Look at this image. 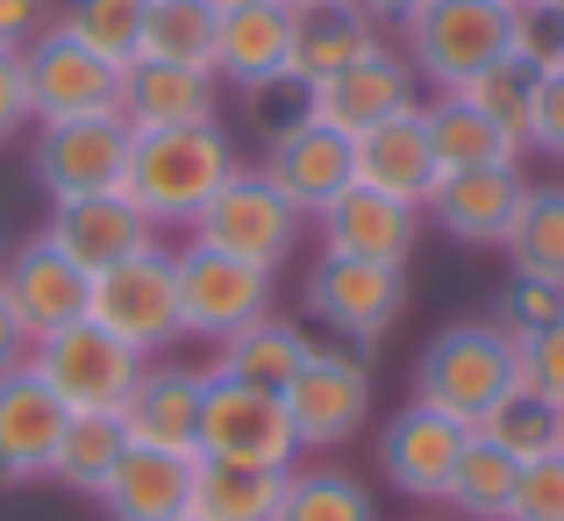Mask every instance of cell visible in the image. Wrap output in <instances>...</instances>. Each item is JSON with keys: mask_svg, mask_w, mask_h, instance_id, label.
<instances>
[{"mask_svg": "<svg viewBox=\"0 0 564 521\" xmlns=\"http://www.w3.org/2000/svg\"><path fill=\"white\" fill-rule=\"evenodd\" d=\"M514 386H522V350L500 322H451L414 357V400L465 428H479Z\"/></svg>", "mask_w": 564, "mask_h": 521, "instance_id": "cell-1", "label": "cell"}, {"mask_svg": "<svg viewBox=\"0 0 564 521\" xmlns=\"http://www.w3.org/2000/svg\"><path fill=\"white\" fill-rule=\"evenodd\" d=\"M243 158H236L229 129L221 122H193V129H151V137L129 143V178L122 193L143 207V215L158 221V229H172V221L200 215L207 200H215V186L229 178Z\"/></svg>", "mask_w": 564, "mask_h": 521, "instance_id": "cell-2", "label": "cell"}, {"mask_svg": "<svg viewBox=\"0 0 564 521\" xmlns=\"http://www.w3.org/2000/svg\"><path fill=\"white\" fill-rule=\"evenodd\" d=\"M508 0H422V8L400 22V57L414 65V79L457 94L471 86L486 65L508 57Z\"/></svg>", "mask_w": 564, "mask_h": 521, "instance_id": "cell-3", "label": "cell"}, {"mask_svg": "<svg viewBox=\"0 0 564 521\" xmlns=\"http://www.w3.org/2000/svg\"><path fill=\"white\" fill-rule=\"evenodd\" d=\"M301 236H307V215L272 186L264 165H236L215 186V200L186 221V243H207V250H221V258L264 264V272H279V264L301 250Z\"/></svg>", "mask_w": 564, "mask_h": 521, "instance_id": "cell-4", "label": "cell"}, {"mask_svg": "<svg viewBox=\"0 0 564 521\" xmlns=\"http://www.w3.org/2000/svg\"><path fill=\"white\" fill-rule=\"evenodd\" d=\"M279 400H286V414H293L301 451H344V443H358L365 428H372V408H379L372 357L350 350V344H315Z\"/></svg>", "mask_w": 564, "mask_h": 521, "instance_id": "cell-5", "label": "cell"}, {"mask_svg": "<svg viewBox=\"0 0 564 521\" xmlns=\"http://www.w3.org/2000/svg\"><path fill=\"white\" fill-rule=\"evenodd\" d=\"M172 286H180V329L193 344H229L236 329L272 315V301H279V272L221 258V250H207V243L172 250Z\"/></svg>", "mask_w": 564, "mask_h": 521, "instance_id": "cell-6", "label": "cell"}, {"mask_svg": "<svg viewBox=\"0 0 564 521\" xmlns=\"http://www.w3.org/2000/svg\"><path fill=\"white\" fill-rule=\"evenodd\" d=\"M301 307L307 322L344 336L350 350H372L393 336L400 307H408V264H365V258H329L322 250L301 279Z\"/></svg>", "mask_w": 564, "mask_h": 521, "instance_id": "cell-7", "label": "cell"}, {"mask_svg": "<svg viewBox=\"0 0 564 521\" xmlns=\"http://www.w3.org/2000/svg\"><path fill=\"white\" fill-rule=\"evenodd\" d=\"M143 365L151 357H137L122 336L100 329V322H72V329L43 336L29 350V371L65 400V414H122L137 379H143Z\"/></svg>", "mask_w": 564, "mask_h": 521, "instance_id": "cell-8", "label": "cell"}, {"mask_svg": "<svg viewBox=\"0 0 564 521\" xmlns=\"http://www.w3.org/2000/svg\"><path fill=\"white\" fill-rule=\"evenodd\" d=\"M193 451L207 465H258V471H293L301 465V436H293V414L279 393H258V386H236L207 371V400H200V436Z\"/></svg>", "mask_w": 564, "mask_h": 521, "instance_id": "cell-9", "label": "cell"}, {"mask_svg": "<svg viewBox=\"0 0 564 521\" xmlns=\"http://www.w3.org/2000/svg\"><path fill=\"white\" fill-rule=\"evenodd\" d=\"M86 322L122 336L137 357H165L186 336L180 329V286H172V250L151 243V250H137V258L94 272V307H86Z\"/></svg>", "mask_w": 564, "mask_h": 521, "instance_id": "cell-10", "label": "cell"}, {"mask_svg": "<svg viewBox=\"0 0 564 521\" xmlns=\"http://www.w3.org/2000/svg\"><path fill=\"white\" fill-rule=\"evenodd\" d=\"M36 122H79V115H122V65L86 51L65 22H51L36 43H22Z\"/></svg>", "mask_w": 564, "mask_h": 521, "instance_id": "cell-11", "label": "cell"}, {"mask_svg": "<svg viewBox=\"0 0 564 521\" xmlns=\"http://www.w3.org/2000/svg\"><path fill=\"white\" fill-rule=\"evenodd\" d=\"M137 129L122 115H79V122H36V178L51 200L79 193H122Z\"/></svg>", "mask_w": 564, "mask_h": 521, "instance_id": "cell-12", "label": "cell"}, {"mask_svg": "<svg viewBox=\"0 0 564 521\" xmlns=\"http://www.w3.org/2000/svg\"><path fill=\"white\" fill-rule=\"evenodd\" d=\"M0 293L14 301L22 329L43 344V336L86 322V307H94V272H79V264L36 229V236H22V243L0 258Z\"/></svg>", "mask_w": 564, "mask_h": 521, "instance_id": "cell-13", "label": "cell"}, {"mask_svg": "<svg viewBox=\"0 0 564 521\" xmlns=\"http://www.w3.org/2000/svg\"><path fill=\"white\" fill-rule=\"evenodd\" d=\"M465 443H471L465 422H451V414L408 400V408L386 414V428H379V471H386V486L408 493V500H443L451 493L457 457H465Z\"/></svg>", "mask_w": 564, "mask_h": 521, "instance_id": "cell-14", "label": "cell"}, {"mask_svg": "<svg viewBox=\"0 0 564 521\" xmlns=\"http://www.w3.org/2000/svg\"><path fill=\"white\" fill-rule=\"evenodd\" d=\"M414 100H422V79H414V65L400 51H386V43H379L372 57H358L350 72L307 86V115H315V122H329V129H344L350 143L372 137V129L393 122V115H408Z\"/></svg>", "mask_w": 564, "mask_h": 521, "instance_id": "cell-15", "label": "cell"}, {"mask_svg": "<svg viewBox=\"0 0 564 521\" xmlns=\"http://www.w3.org/2000/svg\"><path fill=\"white\" fill-rule=\"evenodd\" d=\"M529 200V172L522 165H471V172H443L436 193L422 200V215H436L443 236L471 250H508V229Z\"/></svg>", "mask_w": 564, "mask_h": 521, "instance_id": "cell-16", "label": "cell"}, {"mask_svg": "<svg viewBox=\"0 0 564 521\" xmlns=\"http://www.w3.org/2000/svg\"><path fill=\"white\" fill-rule=\"evenodd\" d=\"M315 229H322V250H329V258L408 264L414 243H422V207H408V200H393V193L350 178V186L315 215Z\"/></svg>", "mask_w": 564, "mask_h": 521, "instance_id": "cell-17", "label": "cell"}, {"mask_svg": "<svg viewBox=\"0 0 564 521\" xmlns=\"http://www.w3.org/2000/svg\"><path fill=\"white\" fill-rule=\"evenodd\" d=\"M43 236H51L79 272H108V264H122V258H137V250L158 243V221L143 215L129 193H79V200H51Z\"/></svg>", "mask_w": 564, "mask_h": 521, "instance_id": "cell-18", "label": "cell"}, {"mask_svg": "<svg viewBox=\"0 0 564 521\" xmlns=\"http://www.w3.org/2000/svg\"><path fill=\"white\" fill-rule=\"evenodd\" d=\"M264 172H272V186L286 193V200L301 207L307 221H315L322 207H329L336 193L358 178V143H350L344 129H329V122H315V115H301L286 137L264 143Z\"/></svg>", "mask_w": 564, "mask_h": 521, "instance_id": "cell-19", "label": "cell"}, {"mask_svg": "<svg viewBox=\"0 0 564 521\" xmlns=\"http://www.w3.org/2000/svg\"><path fill=\"white\" fill-rule=\"evenodd\" d=\"M193 486H200V457L193 451H158V443H129L122 465L100 486L108 521H186Z\"/></svg>", "mask_w": 564, "mask_h": 521, "instance_id": "cell-20", "label": "cell"}, {"mask_svg": "<svg viewBox=\"0 0 564 521\" xmlns=\"http://www.w3.org/2000/svg\"><path fill=\"white\" fill-rule=\"evenodd\" d=\"M65 400L36 379V371H8L0 379V486H36L51 479L57 436H65Z\"/></svg>", "mask_w": 564, "mask_h": 521, "instance_id": "cell-21", "label": "cell"}, {"mask_svg": "<svg viewBox=\"0 0 564 521\" xmlns=\"http://www.w3.org/2000/svg\"><path fill=\"white\" fill-rule=\"evenodd\" d=\"M286 57H293V8L279 0H236L221 8L215 22V79L250 94V86H272L286 79Z\"/></svg>", "mask_w": 564, "mask_h": 521, "instance_id": "cell-22", "label": "cell"}, {"mask_svg": "<svg viewBox=\"0 0 564 521\" xmlns=\"http://www.w3.org/2000/svg\"><path fill=\"white\" fill-rule=\"evenodd\" d=\"M200 400H207V371L193 365H172V357H151L122 408V428L129 443H158V451H193L200 436ZM200 457V451H193Z\"/></svg>", "mask_w": 564, "mask_h": 521, "instance_id": "cell-23", "label": "cell"}, {"mask_svg": "<svg viewBox=\"0 0 564 521\" xmlns=\"http://www.w3.org/2000/svg\"><path fill=\"white\" fill-rule=\"evenodd\" d=\"M215 72L200 65H158V57H137L122 72V122L137 137L151 129H193V122H215Z\"/></svg>", "mask_w": 564, "mask_h": 521, "instance_id": "cell-24", "label": "cell"}, {"mask_svg": "<svg viewBox=\"0 0 564 521\" xmlns=\"http://www.w3.org/2000/svg\"><path fill=\"white\" fill-rule=\"evenodd\" d=\"M386 43V29L358 0H329V8H301L293 14V57H286V79L293 86H322L336 72H350L358 57H372Z\"/></svg>", "mask_w": 564, "mask_h": 521, "instance_id": "cell-25", "label": "cell"}, {"mask_svg": "<svg viewBox=\"0 0 564 521\" xmlns=\"http://www.w3.org/2000/svg\"><path fill=\"white\" fill-rule=\"evenodd\" d=\"M436 178H443V165H436V143H429L422 100L408 115H393V122H379L372 137H358V186H379L393 200L422 207L436 193Z\"/></svg>", "mask_w": 564, "mask_h": 521, "instance_id": "cell-26", "label": "cell"}, {"mask_svg": "<svg viewBox=\"0 0 564 521\" xmlns=\"http://www.w3.org/2000/svg\"><path fill=\"white\" fill-rule=\"evenodd\" d=\"M307 350H315V336L272 307V315H258L250 329H236L229 344H215V379L258 386V393H286L293 371L307 365Z\"/></svg>", "mask_w": 564, "mask_h": 521, "instance_id": "cell-27", "label": "cell"}, {"mask_svg": "<svg viewBox=\"0 0 564 521\" xmlns=\"http://www.w3.org/2000/svg\"><path fill=\"white\" fill-rule=\"evenodd\" d=\"M422 122H429V143H436V165L443 172H471V165H522V143L500 137L465 94H436L422 100Z\"/></svg>", "mask_w": 564, "mask_h": 521, "instance_id": "cell-28", "label": "cell"}, {"mask_svg": "<svg viewBox=\"0 0 564 521\" xmlns=\"http://www.w3.org/2000/svg\"><path fill=\"white\" fill-rule=\"evenodd\" d=\"M279 500H286V471L207 465L200 457V486H193L186 521H279Z\"/></svg>", "mask_w": 564, "mask_h": 521, "instance_id": "cell-29", "label": "cell"}, {"mask_svg": "<svg viewBox=\"0 0 564 521\" xmlns=\"http://www.w3.org/2000/svg\"><path fill=\"white\" fill-rule=\"evenodd\" d=\"M122 451H129L122 414H72L65 436H57L51 479L72 486V493H86V500H100V486H108V471L122 465Z\"/></svg>", "mask_w": 564, "mask_h": 521, "instance_id": "cell-30", "label": "cell"}, {"mask_svg": "<svg viewBox=\"0 0 564 521\" xmlns=\"http://www.w3.org/2000/svg\"><path fill=\"white\" fill-rule=\"evenodd\" d=\"M514 486H522V465H514L500 443H486L479 428H471L465 457H457V471H451V493H443V508H457L465 521H508Z\"/></svg>", "mask_w": 564, "mask_h": 521, "instance_id": "cell-31", "label": "cell"}, {"mask_svg": "<svg viewBox=\"0 0 564 521\" xmlns=\"http://www.w3.org/2000/svg\"><path fill=\"white\" fill-rule=\"evenodd\" d=\"M508 264L564 286V178H543V186L529 178V200L508 229Z\"/></svg>", "mask_w": 564, "mask_h": 521, "instance_id": "cell-32", "label": "cell"}, {"mask_svg": "<svg viewBox=\"0 0 564 521\" xmlns=\"http://www.w3.org/2000/svg\"><path fill=\"white\" fill-rule=\"evenodd\" d=\"M215 22H221L215 0H151V14H143V57L215 72Z\"/></svg>", "mask_w": 564, "mask_h": 521, "instance_id": "cell-33", "label": "cell"}, {"mask_svg": "<svg viewBox=\"0 0 564 521\" xmlns=\"http://www.w3.org/2000/svg\"><path fill=\"white\" fill-rule=\"evenodd\" d=\"M279 521H379V500L365 493V479H350L336 465H293Z\"/></svg>", "mask_w": 564, "mask_h": 521, "instance_id": "cell-34", "label": "cell"}, {"mask_svg": "<svg viewBox=\"0 0 564 521\" xmlns=\"http://www.w3.org/2000/svg\"><path fill=\"white\" fill-rule=\"evenodd\" d=\"M479 436H486V443H500L514 465H536V457L564 451V408H551V400L529 393V386H514V393L479 422Z\"/></svg>", "mask_w": 564, "mask_h": 521, "instance_id": "cell-35", "label": "cell"}, {"mask_svg": "<svg viewBox=\"0 0 564 521\" xmlns=\"http://www.w3.org/2000/svg\"><path fill=\"white\" fill-rule=\"evenodd\" d=\"M143 14H151V0H65L57 22H65L86 51H100L108 65L129 72L143 57Z\"/></svg>", "mask_w": 564, "mask_h": 521, "instance_id": "cell-36", "label": "cell"}, {"mask_svg": "<svg viewBox=\"0 0 564 521\" xmlns=\"http://www.w3.org/2000/svg\"><path fill=\"white\" fill-rule=\"evenodd\" d=\"M457 94L471 100V108L486 115V122L500 129V137H514L529 151V100H536V72L514 65V57H500V65H486L471 86H457Z\"/></svg>", "mask_w": 564, "mask_h": 521, "instance_id": "cell-37", "label": "cell"}, {"mask_svg": "<svg viewBox=\"0 0 564 521\" xmlns=\"http://www.w3.org/2000/svg\"><path fill=\"white\" fill-rule=\"evenodd\" d=\"M508 57H514V65H529L536 79H543V72H564V14L551 8V0H514Z\"/></svg>", "mask_w": 564, "mask_h": 521, "instance_id": "cell-38", "label": "cell"}, {"mask_svg": "<svg viewBox=\"0 0 564 521\" xmlns=\"http://www.w3.org/2000/svg\"><path fill=\"white\" fill-rule=\"evenodd\" d=\"M557 315H564V286L514 272V279H508V293H500V315H494V322H500L508 336H536V329H551Z\"/></svg>", "mask_w": 564, "mask_h": 521, "instance_id": "cell-39", "label": "cell"}, {"mask_svg": "<svg viewBox=\"0 0 564 521\" xmlns=\"http://www.w3.org/2000/svg\"><path fill=\"white\" fill-rule=\"evenodd\" d=\"M514 350H522V386L529 393H543L551 408H564V315L551 329H536V336H514Z\"/></svg>", "mask_w": 564, "mask_h": 521, "instance_id": "cell-40", "label": "cell"}, {"mask_svg": "<svg viewBox=\"0 0 564 521\" xmlns=\"http://www.w3.org/2000/svg\"><path fill=\"white\" fill-rule=\"evenodd\" d=\"M508 521H564V451L522 465V486H514Z\"/></svg>", "mask_w": 564, "mask_h": 521, "instance_id": "cell-41", "label": "cell"}, {"mask_svg": "<svg viewBox=\"0 0 564 521\" xmlns=\"http://www.w3.org/2000/svg\"><path fill=\"white\" fill-rule=\"evenodd\" d=\"M243 100H250V129H258L264 143H272V137H286V129H293V122H301V115H307V86H293V79L250 86Z\"/></svg>", "mask_w": 564, "mask_h": 521, "instance_id": "cell-42", "label": "cell"}, {"mask_svg": "<svg viewBox=\"0 0 564 521\" xmlns=\"http://www.w3.org/2000/svg\"><path fill=\"white\" fill-rule=\"evenodd\" d=\"M529 151L564 158V72H543L536 100H529Z\"/></svg>", "mask_w": 564, "mask_h": 521, "instance_id": "cell-43", "label": "cell"}, {"mask_svg": "<svg viewBox=\"0 0 564 521\" xmlns=\"http://www.w3.org/2000/svg\"><path fill=\"white\" fill-rule=\"evenodd\" d=\"M36 122V100H29V65L22 51H0V143H14Z\"/></svg>", "mask_w": 564, "mask_h": 521, "instance_id": "cell-44", "label": "cell"}, {"mask_svg": "<svg viewBox=\"0 0 564 521\" xmlns=\"http://www.w3.org/2000/svg\"><path fill=\"white\" fill-rule=\"evenodd\" d=\"M51 29V0H0V51H22Z\"/></svg>", "mask_w": 564, "mask_h": 521, "instance_id": "cell-45", "label": "cell"}, {"mask_svg": "<svg viewBox=\"0 0 564 521\" xmlns=\"http://www.w3.org/2000/svg\"><path fill=\"white\" fill-rule=\"evenodd\" d=\"M29 350H36V336L22 329V315H14V301H8V293H0V379L29 365Z\"/></svg>", "mask_w": 564, "mask_h": 521, "instance_id": "cell-46", "label": "cell"}, {"mask_svg": "<svg viewBox=\"0 0 564 521\" xmlns=\"http://www.w3.org/2000/svg\"><path fill=\"white\" fill-rule=\"evenodd\" d=\"M358 8H365V14H372V22H379V29H400V22H408V14H414V8H422V0H358Z\"/></svg>", "mask_w": 564, "mask_h": 521, "instance_id": "cell-47", "label": "cell"}, {"mask_svg": "<svg viewBox=\"0 0 564 521\" xmlns=\"http://www.w3.org/2000/svg\"><path fill=\"white\" fill-rule=\"evenodd\" d=\"M279 8H293V14H301V8H329V0H279Z\"/></svg>", "mask_w": 564, "mask_h": 521, "instance_id": "cell-48", "label": "cell"}, {"mask_svg": "<svg viewBox=\"0 0 564 521\" xmlns=\"http://www.w3.org/2000/svg\"><path fill=\"white\" fill-rule=\"evenodd\" d=\"M215 8H236V0H215Z\"/></svg>", "mask_w": 564, "mask_h": 521, "instance_id": "cell-49", "label": "cell"}, {"mask_svg": "<svg viewBox=\"0 0 564 521\" xmlns=\"http://www.w3.org/2000/svg\"><path fill=\"white\" fill-rule=\"evenodd\" d=\"M551 8H557V14H564V0H551Z\"/></svg>", "mask_w": 564, "mask_h": 521, "instance_id": "cell-50", "label": "cell"}, {"mask_svg": "<svg viewBox=\"0 0 564 521\" xmlns=\"http://www.w3.org/2000/svg\"><path fill=\"white\" fill-rule=\"evenodd\" d=\"M0 258H8V243H0Z\"/></svg>", "mask_w": 564, "mask_h": 521, "instance_id": "cell-51", "label": "cell"}, {"mask_svg": "<svg viewBox=\"0 0 564 521\" xmlns=\"http://www.w3.org/2000/svg\"><path fill=\"white\" fill-rule=\"evenodd\" d=\"M508 8H514V0H508Z\"/></svg>", "mask_w": 564, "mask_h": 521, "instance_id": "cell-52", "label": "cell"}]
</instances>
